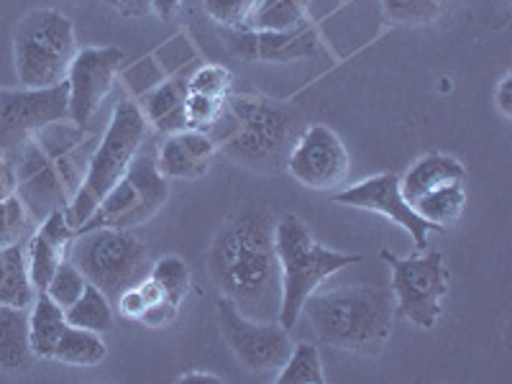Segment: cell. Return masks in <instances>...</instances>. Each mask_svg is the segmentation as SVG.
Returning a JSON list of instances; mask_svg holds the SVG:
<instances>
[{"label":"cell","instance_id":"cell-28","mask_svg":"<svg viewBox=\"0 0 512 384\" xmlns=\"http://www.w3.org/2000/svg\"><path fill=\"white\" fill-rule=\"evenodd\" d=\"M310 0H259L251 16V29L262 31H285L303 24L308 16Z\"/></svg>","mask_w":512,"mask_h":384},{"label":"cell","instance_id":"cell-14","mask_svg":"<svg viewBox=\"0 0 512 384\" xmlns=\"http://www.w3.org/2000/svg\"><path fill=\"white\" fill-rule=\"evenodd\" d=\"M123 67V52L118 47H82L67 72V121L88 126L103 100L113 90Z\"/></svg>","mask_w":512,"mask_h":384},{"label":"cell","instance_id":"cell-26","mask_svg":"<svg viewBox=\"0 0 512 384\" xmlns=\"http://www.w3.org/2000/svg\"><path fill=\"white\" fill-rule=\"evenodd\" d=\"M67 315V323L75 328H85V331L95 333H108L116 326V315H113V303L108 300L103 290H98L95 285L85 287V292L80 295L77 303H72L70 308L64 310Z\"/></svg>","mask_w":512,"mask_h":384},{"label":"cell","instance_id":"cell-42","mask_svg":"<svg viewBox=\"0 0 512 384\" xmlns=\"http://www.w3.org/2000/svg\"><path fill=\"white\" fill-rule=\"evenodd\" d=\"M177 382H185V384H190V382H210V384H221L223 379H221V377H216V374H210V372H200V369H190V372L182 374V377L177 379Z\"/></svg>","mask_w":512,"mask_h":384},{"label":"cell","instance_id":"cell-40","mask_svg":"<svg viewBox=\"0 0 512 384\" xmlns=\"http://www.w3.org/2000/svg\"><path fill=\"white\" fill-rule=\"evenodd\" d=\"M105 3L126 18H144L146 13H152V0H105Z\"/></svg>","mask_w":512,"mask_h":384},{"label":"cell","instance_id":"cell-24","mask_svg":"<svg viewBox=\"0 0 512 384\" xmlns=\"http://www.w3.org/2000/svg\"><path fill=\"white\" fill-rule=\"evenodd\" d=\"M466 182H456V185H443L438 190L425 192L418 200H413V210L423 221L431 223L436 233L448 231L459 223L461 213L466 205Z\"/></svg>","mask_w":512,"mask_h":384},{"label":"cell","instance_id":"cell-20","mask_svg":"<svg viewBox=\"0 0 512 384\" xmlns=\"http://www.w3.org/2000/svg\"><path fill=\"white\" fill-rule=\"evenodd\" d=\"M466 182V167L451 154L431 152L415 159L408 172L400 177V190L408 203L418 200L425 192L438 190L443 185H456Z\"/></svg>","mask_w":512,"mask_h":384},{"label":"cell","instance_id":"cell-4","mask_svg":"<svg viewBox=\"0 0 512 384\" xmlns=\"http://www.w3.org/2000/svg\"><path fill=\"white\" fill-rule=\"evenodd\" d=\"M208 134L218 152L233 164L272 175L287 164L292 113L259 95H228Z\"/></svg>","mask_w":512,"mask_h":384},{"label":"cell","instance_id":"cell-12","mask_svg":"<svg viewBox=\"0 0 512 384\" xmlns=\"http://www.w3.org/2000/svg\"><path fill=\"white\" fill-rule=\"evenodd\" d=\"M67 121V82L54 88H0V154L16 157L41 128Z\"/></svg>","mask_w":512,"mask_h":384},{"label":"cell","instance_id":"cell-32","mask_svg":"<svg viewBox=\"0 0 512 384\" xmlns=\"http://www.w3.org/2000/svg\"><path fill=\"white\" fill-rule=\"evenodd\" d=\"M162 300H164L162 287H159L157 282H154L152 277H149V274H146V277L139 282V285L128 287V290L123 292L121 297H118L116 308H118V313L123 315V318L136 320V323H139L141 315H144L146 310L152 308V305L162 303Z\"/></svg>","mask_w":512,"mask_h":384},{"label":"cell","instance_id":"cell-23","mask_svg":"<svg viewBox=\"0 0 512 384\" xmlns=\"http://www.w3.org/2000/svg\"><path fill=\"white\" fill-rule=\"evenodd\" d=\"M36 287L31 285L29 264H26V246L13 244L0 249V305L11 308H31Z\"/></svg>","mask_w":512,"mask_h":384},{"label":"cell","instance_id":"cell-34","mask_svg":"<svg viewBox=\"0 0 512 384\" xmlns=\"http://www.w3.org/2000/svg\"><path fill=\"white\" fill-rule=\"evenodd\" d=\"M259 0H203V11L223 29H244L249 26Z\"/></svg>","mask_w":512,"mask_h":384},{"label":"cell","instance_id":"cell-36","mask_svg":"<svg viewBox=\"0 0 512 384\" xmlns=\"http://www.w3.org/2000/svg\"><path fill=\"white\" fill-rule=\"evenodd\" d=\"M226 100V98H223ZM221 98H210V95L192 93L187 95V128H198V131H208L216 123L218 113L223 108Z\"/></svg>","mask_w":512,"mask_h":384},{"label":"cell","instance_id":"cell-25","mask_svg":"<svg viewBox=\"0 0 512 384\" xmlns=\"http://www.w3.org/2000/svg\"><path fill=\"white\" fill-rule=\"evenodd\" d=\"M105 356H108V346L103 341V333L70 326L62 333V338H59L52 361L67 364V367L88 369L103 364Z\"/></svg>","mask_w":512,"mask_h":384},{"label":"cell","instance_id":"cell-18","mask_svg":"<svg viewBox=\"0 0 512 384\" xmlns=\"http://www.w3.org/2000/svg\"><path fill=\"white\" fill-rule=\"evenodd\" d=\"M218 154L208 131L182 128L169 134L159 146L157 169L167 180H200L208 175L210 162Z\"/></svg>","mask_w":512,"mask_h":384},{"label":"cell","instance_id":"cell-37","mask_svg":"<svg viewBox=\"0 0 512 384\" xmlns=\"http://www.w3.org/2000/svg\"><path fill=\"white\" fill-rule=\"evenodd\" d=\"M177 310H180V305H175L172 300H167V297H164L162 303L152 305V308L141 315L139 323H144L146 328H167L169 323H175Z\"/></svg>","mask_w":512,"mask_h":384},{"label":"cell","instance_id":"cell-27","mask_svg":"<svg viewBox=\"0 0 512 384\" xmlns=\"http://www.w3.org/2000/svg\"><path fill=\"white\" fill-rule=\"evenodd\" d=\"M277 384H326V372H323V359H320L318 346L300 341L292 344L290 356L277 369Z\"/></svg>","mask_w":512,"mask_h":384},{"label":"cell","instance_id":"cell-33","mask_svg":"<svg viewBox=\"0 0 512 384\" xmlns=\"http://www.w3.org/2000/svg\"><path fill=\"white\" fill-rule=\"evenodd\" d=\"M31 221H34V218H31L24 200L18 198V195L0 200V249L21 244V239H24L26 231H29Z\"/></svg>","mask_w":512,"mask_h":384},{"label":"cell","instance_id":"cell-7","mask_svg":"<svg viewBox=\"0 0 512 384\" xmlns=\"http://www.w3.org/2000/svg\"><path fill=\"white\" fill-rule=\"evenodd\" d=\"M72 18L54 8H36L13 31V64L21 88H54L67 80L77 54Z\"/></svg>","mask_w":512,"mask_h":384},{"label":"cell","instance_id":"cell-31","mask_svg":"<svg viewBox=\"0 0 512 384\" xmlns=\"http://www.w3.org/2000/svg\"><path fill=\"white\" fill-rule=\"evenodd\" d=\"M85 287H88L85 274H82L80 269L72 264V259H64V262L57 267V272H54L52 280H49L47 290L44 292L52 297L59 308L67 310L72 303H77V300H80V295L85 292Z\"/></svg>","mask_w":512,"mask_h":384},{"label":"cell","instance_id":"cell-15","mask_svg":"<svg viewBox=\"0 0 512 384\" xmlns=\"http://www.w3.org/2000/svg\"><path fill=\"white\" fill-rule=\"evenodd\" d=\"M331 200L338 205H346V208L369 210V213L390 218L395 226L410 233L418 251L428 249V236L436 233V228L423 221L413 210V205L405 200L400 190V177L395 172H382V175H372L351 187H341V190L331 192Z\"/></svg>","mask_w":512,"mask_h":384},{"label":"cell","instance_id":"cell-13","mask_svg":"<svg viewBox=\"0 0 512 384\" xmlns=\"http://www.w3.org/2000/svg\"><path fill=\"white\" fill-rule=\"evenodd\" d=\"M287 172L292 180L315 192H336L351 172L349 149L341 136L323 123H313L297 136L287 154Z\"/></svg>","mask_w":512,"mask_h":384},{"label":"cell","instance_id":"cell-21","mask_svg":"<svg viewBox=\"0 0 512 384\" xmlns=\"http://www.w3.org/2000/svg\"><path fill=\"white\" fill-rule=\"evenodd\" d=\"M34 361L29 338V310L0 305V372H26Z\"/></svg>","mask_w":512,"mask_h":384},{"label":"cell","instance_id":"cell-41","mask_svg":"<svg viewBox=\"0 0 512 384\" xmlns=\"http://www.w3.org/2000/svg\"><path fill=\"white\" fill-rule=\"evenodd\" d=\"M185 0H152V13L159 21H172L180 13Z\"/></svg>","mask_w":512,"mask_h":384},{"label":"cell","instance_id":"cell-11","mask_svg":"<svg viewBox=\"0 0 512 384\" xmlns=\"http://www.w3.org/2000/svg\"><path fill=\"white\" fill-rule=\"evenodd\" d=\"M218 326H221L223 341L233 356L239 359L241 367L249 372L262 374L274 372L285 364L290 356L292 341L290 331L282 328L277 320H254L246 318L228 297H218L216 303Z\"/></svg>","mask_w":512,"mask_h":384},{"label":"cell","instance_id":"cell-16","mask_svg":"<svg viewBox=\"0 0 512 384\" xmlns=\"http://www.w3.org/2000/svg\"><path fill=\"white\" fill-rule=\"evenodd\" d=\"M223 41L228 52L246 62H297V59L315 57L320 52V34L308 21L285 31H262L251 26L226 29Z\"/></svg>","mask_w":512,"mask_h":384},{"label":"cell","instance_id":"cell-35","mask_svg":"<svg viewBox=\"0 0 512 384\" xmlns=\"http://www.w3.org/2000/svg\"><path fill=\"white\" fill-rule=\"evenodd\" d=\"M233 88L231 70L221 67V64H203L190 77V90L200 95H210V98H228Z\"/></svg>","mask_w":512,"mask_h":384},{"label":"cell","instance_id":"cell-1","mask_svg":"<svg viewBox=\"0 0 512 384\" xmlns=\"http://www.w3.org/2000/svg\"><path fill=\"white\" fill-rule=\"evenodd\" d=\"M208 272L246 318L277 320L282 282L272 210L256 203L236 210L210 244Z\"/></svg>","mask_w":512,"mask_h":384},{"label":"cell","instance_id":"cell-38","mask_svg":"<svg viewBox=\"0 0 512 384\" xmlns=\"http://www.w3.org/2000/svg\"><path fill=\"white\" fill-rule=\"evenodd\" d=\"M16 192H18L16 159L3 157V154H0V200L13 198Z\"/></svg>","mask_w":512,"mask_h":384},{"label":"cell","instance_id":"cell-30","mask_svg":"<svg viewBox=\"0 0 512 384\" xmlns=\"http://www.w3.org/2000/svg\"><path fill=\"white\" fill-rule=\"evenodd\" d=\"M382 11L392 24L423 26L441 16L443 0H382Z\"/></svg>","mask_w":512,"mask_h":384},{"label":"cell","instance_id":"cell-5","mask_svg":"<svg viewBox=\"0 0 512 384\" xmlns=\"http://www.w3.org/2000/svg\"><path fill=\"white\" fill-rule=\"evenodd\" d=\"M274 251L280 259V282L282 300L277 323L287 331L297 326L303 318V308L308 297L318 292V287L338 274L341 269L359 264V254L328 249L318 244L310 233L308 223L295 213H287L280 221H274Z\"/></svg>","mask_w":512,"mask_h":384},{"label":"cell","instance_id":"cell-29","mask_svg":"<svg viewBox=\"0 0 512 384\" xmlns=\"http://www.w3.org/2000/svg\"><path fill=\"white\" fill-rule=\"evenodd\" d=\"M149 277L162 287L164 297L172 300L175 305H182V300H185L192 285L190 267H187L185 259H180V256L175 254L157 259V262L149 267Z\"/></svg>","mask_w":512,"mask_h":384},{"label":"cell","instance_id":"cell-39","mask_svg":"<svg viewBox=\"0 0 512 384\" xmlns=\"http://www.w3.org/2000/svg\"><path fill=\"white\" fill-rule=\"evenodd\" d=\"M492 98H495L497 111L502 113V118H512V72H505V75H502Z\"/></svg>","mask_w":512,"mask_h":384},{"label":"cell","instance_id":"cell-6","mask_svg":"<svg viewBox=\"0 0 512 384\" xmlns=\"http://www.w3.org/2000/svg\"><path fill=\"white\" fill-rule=\"evenodd\" d=\"M146 131H149V123L141 113V105L131 98L118 100L111 123H108L105 134L100 136L98 146H95L93 157H90L85 180H82L72 203L64 208L67 221L75 231L93 216L100 200L111 192V187L126 175L131 162L139 157L141 144L146 141Z\"/></svg>","mask_w":512,"mask_h":384},{"label":"cell","instance_id":"cell-2","mask_svg":"<svg viewBox=\"0 0 512 384\" xmlns=\"http://www.w3.org/2000/svg\"><path fill=\"white\" fill-rule=\"evenodd\" d=\"M98 136L75 126L72 121H59L41 128L16 154L18 198L34 221L47 218L52 210L67 208L80 190Z\"/></svg>","mask_w":512,"mask_h":384},{"label":"cell","instance_id":"cell-3","mask_svg":"<svg viewBox=\"0 0 512 384\" xmlns=\"http://www.w3.org/2000/svg\"><path fill=\"white\" fill-rule=\"evenodd\" d=\"M303 315L320 344L359 356H379L392 336L395 297L392 290L344 285L313 292Z\"/></svg>","mask_w":512,"mask_h":384},{"label":"cell","instance_id":"cell-22","mask_svg":"<svg viewBox=\"0 0 512 384\" xmlns=\"http://www.w3.org/2000/svg\"><path fill=\"white\" fill-rule=\"evenodd\" d=\"M70 328L64 308H59L47 292H36L34 303L29 308V338L34 359L52 361L62 333Z\"/></svg>","mask_w":512,"mask_h":384},{"label":"cell","instance_id":"cell-8","mask_svg":"<svg viewBox=\"0 0 512 384\" xmlns=\"http://www.w3.org/2000/svg\"><path fill=\"white\" fill-rule=\"evenodd\" d=\"M70 259L90 285L103 290L111 303L139 285L149 274V246L123 228H88L77 231L70 244Z\"/></svg>","mask_w":512,"mask_h":384},{"label":"cell","instance_id":"cell-9","mask_svg":"<svg viewBox=\"0 0 512 384\" xmlns=\"http://www.w3.org/2000/svg\"><path fill=\"white\" fill-rule=\"evenodd\" d=\"M392 272L395 310L420 331H431L441 320L443 297L451 290V274L441 251H423L415 256H397L379 251Z\"/></svg>","mask_w":512,"mask_h":384},{"label":"cell","instance_id":"cell-19","mask_svg":"<svg viewBox=\"0 0 512 384\" xmlns=\"http://www.w3.org/2000/svg\"><path fill=\"white\" fill-rule=\"evenodd\" d=\"M187 95H190V77H172V80L159 82L139 103L146 123L164 136L187 128Z\"/></svg>","mask_w":512,"mask_h":384},{"label":"cell","instance_id":"cell-10","mask_svg":"<svg viewBox=\"0 0 512 384\" xmlns=\"http://www.w3.org/2000/svg\"><path fill=\"white\" fill-rule=\"evenodd\" d=\"M169 200V180L157 169V159L139 154L126 169V175L111 187V192L100 200L93 216L77 231L88 228H123L131 231L152 221Z\"/></svg>","mask_w":512,"mask_h":384},{"label":"cell","instance_id":"cell-17","mask_svg":"<svg viewBox=\"0 0 512 384\" xmlns=\"http://www.w3.org/2000/svg\"><path fill=\"white\" fill-rule=\"evenodd\" d=\"M75 233L77 231L67 221L64 208L52 210L47 218L39 221V228H36L34 236L26 244V264H29V277L36 292L47 290L57 267L67 259L64 254L70 251Z\"/></svg>","mask_w":512,"mask_h":384}]
</instances>
